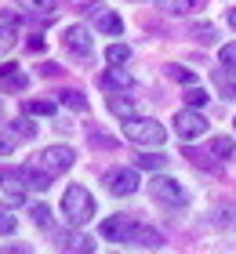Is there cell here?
<instances>
[{"mask_svg":"<svg viewBox=\"0 0 236 254\" xmlns=\"http://www.w3.org/2000/svg\"><path fill=\"white\" fill-rule=\"evenodd\" d=\"M0 80H4V87H7V91H26V87H29V76L22 73L15 62L0 65Z\"/></svg>","mask_w":236,"mask_h":254,"instance_id":"11","label":"cell"},{"mask_svg":"<svg viewBox=\"0 0 236 254\" xmlns=\"http://www.w3.org/2000/svg\"><path fill=\"white\" fill-rule=\"evenodd\" d=\"M167 76H174L178 84H193V80H196V76L189 73V69H182V65H171V69H167Z\"/></svg>","mask_w":236,"mask_h":254,"instance_id":"32","label":"cell"},{"mask_svg":"<svg viewBox=\"0 0 236 254\" xmlns=\"http://www.w3.org/2000/svg\"><path fill=\"white\" fill-rule=\"evenodd\" d=\"M233 153H236V142L229 134H218L215 142H211V156H215V160H229Z\"/></svg>","mask_w":236,"mask_h":254,"instance_id":"17","label":"cell"},{"mask_svg":"<svg viewBox=\"0 0 236 254\" xmlns=\"http://www.w3.org/2000/svg\"><path fill=\"white\" fill-rule=\"evenodd\" d=\"M185 102H189L193 109L207 106V91H204V87H196V84H189V87H185Z\"/></svg>","mask_w":236,"mask_h":254,"instance_id":"25","label":"cell"},{"mask_svg":"<svg viewBox=\"0 0 236 254\" xmlns=\"http://www.w3.org/2000/svg\"><path fill=\"white\" fill-rule=\"evenodd\" d=\"M124 134L131 138L135 145H163V138H167L163 124L160 120H149V117H131L124 124Z\"/></svg>","mask_w":236,"mask_h":254,"instance_id":"2","label":"cell"},{"mask_svg":"<svg viewBox=\"0 0 236 254\" xmlns=\"http://www.w3.org/2000/svg\"><path fill=\"white\" fill-rule=\"evenodd\" d=\"M174 131H178V138H185V142H193V138H200V134H207V120L200 117V113L189 106V109H182L178 117H174Z\"/></svg>","mask_w":236,"mask_h":254,"instance_id":"6","label":"cell"},{"mask_svg":"<svg viewBox=\"0 0 236 254\" xmlns=\"http://www.w3.org/2000/svg\"><path fill=\"white\" fill-rule=\"evenodd\" d=\"M105 189L113 196H135L138 192V171L135 167H113L105 171Z\"/></svg>","mask_w":236,"mask_h":254,"instance_id":"5","label":"cell"},{"mask_svg":"<svg viewBox=\"0 0 236 254\" xmlns=\"http://www.w3.org/2000/svg\"><path fill=\"white\" fill-rule=\"evenodd\" d=\"M40 73H44V76H58V65L47 62V65H40Z\"/></svg>","mask_w":236,"mask_h":254,"instance_id":"35","label":"cell"},{"mask_svg":"<svg viewBox=\"0 0 236 254\" xmlns=\"http://www.w3.org/2000/svg\"><path fill=\"white\" fill-rule=\"evenodd\" d=\"M138 222L131 214H113V218H105L102 222V240H116V244H127V236H131V229H135Z\"/></svg>","mask_w":236,"mask_h":254,"instance_id":"7","label":"cell"},{"mask_svg":"<svg viewBox=\"0 0 236 254\" xmlns=\"http://www.w3.org/2000/svg\"><path fill=\"white\" fill-rule=\"evenodd\" d=\"M62 214L69 225H87L94 218V196L84 186H69L62 192Z\"/></svg>","mask_w":236,"mask_h":254,"instance_id":"1","label":"cell"},{"mask_svg":"<svg viewBox=\"0 0 236 254\" xmlns=\"http://www.w3.org/2000/svg\"><path fill=\"white\" fill-rule=\"evenodd\" d=\"M167 160H163L160 153H138L135 156V167H142V171H160Z\"/></svg>","mask_w":236,"mask_h":254,"instance_id":"20","label":"cell"},{"mask_svg":"<svg viewBox=\"0 0 236 254\" xmlns=\"http://www.w3.org/2000/svg\"><path fill=\"white\" fill-rule=\"evenodd\" d=\"M0 200H4L7 207H18L22 200H26V182H22L18 175H0Z\"/></svg>","mask_w":236,"mask_h":254,"instance_id":"9","label":"cell"},{"mask_svg":"<svg viewBox=\"0 0 236 254\" xmlns=\"http://www.w3.org/2000/svg\"><path fill=\"white\" fill-rule=\"evenodd\" d=\"M102 87L105 91H131L135 87V76L127 73V69L113 65V69H105V73H102Z\"/></svg>","mask_w":236,"mask_h":254,"instance_id":"10","label":"cell"},{"mask_svg":"<svg viewBox=\"0 0 236 254\" xmlns=\"http://www.w3.org/2000/svg\"><path fill=\"white\" fill-rule=\"evenodd\" d=\"M18 7H26L33 11V15H51V7H55V0H15Z\"/></svg>","mask_w":236,"mask_h":254,"instance_id":"23","label":"cell"},{"mask_svg":"<svg viewBox=\"0 0 236 254\" xmlns=\"http://www.w3.org/2000/svg\"><path fill=\"white\" fill-rule=\"evenodd\" d=\"M73 160H77V153H73L69 145H51V149H44V153L33 160V164L55 178V175H66V171L73 167Z\"/></svg>","mask_w":236,"mask_h":254,"instance_id":"4","label":"cell"},{"mask_svg":"<svg viewBox=\"0 0 236 254\" xmlns=\"http://www.w3.org/2000/svg\"><path fill=\"white\" fill-rule=\"evenodd\" d=\"M215 84H218V91H222L226 98H233V102H236V80L229 76V69H226V65L215 69Z\"/></svg>","mask_w":236,"mask_h":254,"instance_id":"18","label":"cell"},{"mask_svg":"<svg viewBox=\"0 0 236 254\" xmlns=\"http://www.w3.org/2000/svg\"><path fill=\"white\" fill-rule=\"evenodd\" d=\"M18 178L26 182V189H47V186H51V175H47V171H40L37 164L22 167V171H18Z\"/></svg>","mask_w":236,"mask_h":254,"instance_id":"13","label":"cell"},{"mask_svg":"<svg viewBox=\"0 0 236 254\" xmlns=\"http://www.w3.org/2000/svg\"><path fill=\"white\" fill-rule=\"evenodd\" d=\"M218 62L229 69V73H236V44H226L222 48V55H218Z\"/></svg>","mask_w":236,"mask_h":254,"instance_id":"28","label":"cell"},{"mask_svg":"<svg viewBox=\"0 0 236 254\" xmlns=\"http://www.w3.org/2000/svg\"><path fill=\"white\" fill-rule=\"evenodd\" d=\"M160 11H167V15H185V11L196 7V0H157Z\"/></svg>","mask_w":236,"mask_h":254,"instance_id":"19","label":"cell"},{"mask_svg":"<svg viewBox=\"0 0 236 254\" xmlns=\"http://www.w3.org/2000/svg\"><path fill=\"white\" fill-rule=\"evenodd\" d=\"M29 218H33V225H40V229L51 225V211H47V203H33L29 207Z\"/></svg>","mask_w":236,"mask_h":254,"instance_id":"24","label":"cell"},{"mask_svg":"<svg viewBox=\"0 0 236 254\" xmlns=\"http://www.w3.org/2000/svg\"><path fill=\"white\" fill-rule=\"evenodd\" d=\"M62 106L77 109V113H84V109H87V98L80 95V91H62Z\"/></svg>","mask_w":236,"mask_h":254,"instance_id":"26","label":"cell"},{"mask_svg":"<svg viewBox=\"0 0 236 254\" xmlns=\"http://www.w3.org/2000/svg\"><path fill=\"white\" fill-rule=\"evenodd\" d=\"M149 192H153V200L163 203V207H171V211H182V207L189 203V192L182 189V182H174L167 175H157L149 182Z\"/></svg>","mask_w":236,"mask_h":254,"instance_id":"3","label":"cell"},{"mask_svg":"<svg viewBox=\"0 0 236 254\" xmlns=\"http://www.w3.org/2000/svg\"><path fill=\"white\" fill-rule=\"evenodd\" d=\"M15 214H11V211H0V236H7V233H15Z\"/></svg>","mask_w":236,"mask_h":254,"instance_id":"31","label":"cell"},{"mask_svg":"<svg viewBox=\"0 0 236 254\" xmlns=\"http://www.w3.org/2000/svg\"><path fill=\"white\" fill-rule=\"evenodd\" d=\"M18 44V29H15V22H7V26H0V55H7L11 48Z\"/></svg>","mask_w":236,"mask_h":254,"instance_id":"21","label":"cell"},{"mask_svg":"<svg viewBox=\"0 0 236 254\" xmlns=\"http://www.w3.org/2000/svg\"><path fill=\"white\" fill-rule=\"evenodd\" d=\"M226 18H229V26L236 29V7H229V15H226Z\"/></svg>","mask_w":236,"mask_h":254,"instance_id":"36","label":"cell"},{"mask_svg":"<svg viewBox=\"0 0 236 254\" xmlns=\"http://www.w3.org/2000/svg\"><path fill=\"white\" fill-rule=\"evenodd\" d=\"M127 244H135V247H160L163 236L157 233V229H149V225H135L131 236H127Z\"/></svg>","mask_w":236,"mask_h":254,"instance_id":"12","label":"cell"},{"mask_svg":"<svg viewBox=\"0 0 236 254\" xmlns=\"http://www.w3.org/2000/svg\"><path fill=\"white\" fill-rule=\"evenodd\" d=\"M127 59H131V48H127V44H113V48H105V62H109V65H124Z\"/></svg>","mask_w":236,"mask_h":254,"instance_id":"22","label":"cell"},{"mask_svg":"<svg viewBox=\"0 0 236 254\" xmlns=\"http://www.w3.org/2000/svg\"><path fill=\"white\" fill-rule=\"evenodd\" d=\"M26 113H33V117H51L55 113V102H26Z\"/></svg>","mask_w":236,"mask_h":254,"instance_id":"27","label":"cell"},{"mask_svg":"<svg viewBox=\"0 0 236 254\" xmlns=\"http://www.w3.org/2000/svg\"><path fill=\"white\" fill-rule=\"evenodd\" d=\"M94 26H98L102 33H109V37H120L124 33V22L113 15V11H94Z\"/></svg>","mask_w":236,"mask_h":254,"instance_id":"14","label":"cell"},{"mask_svg":"<svg viewBox=\"0 0 236 254\" xmlns=\"http://www.w3.org/2000/svg\"><path fill=\"white\" fill-rule=\"evenodd\" d=\"M7 153H15V145H11V138H0V156H7Z\"/></svg>","mask_w":236,"mask_h":254,"instance_id":"34","label":"cell"},{"mask_svg":"<svg viewBox=\"0 0 236 254\" xmlns=\"http://www.w3.org/2000/svg\"><path fill=\"white\" fill-rule=\"evenodd\" d=\"M109 113H113V117H120V120H131L135 117V102L124 98L120 91H116V95H109Z\"/></svg>","mask_w":236,"mask_h":254,"instance_id":"16","label":"cell"},{"mask_svg":"<svg viewBox=\"0 0 236 254\" xmlns=\"http://www.w3.org/2000/svg\"><path fill=\"white\" fill-rule=\"evenodd\" d=\"M58 247H62V251H84V254H91L94 251V240L80 236V233H66V236H58Z\"/></svg>","mask_w":236,"mask_h":254,"instance_id":"15","label":"cell"},{"mask_svg":"<svg viewBox=\"0 0 236 254\" xmlns=\"http://www.w3.org/2000/svg\"><path fill=\"white\" fill-rule=\"evenodd\" d=\"M185 156H189V164H200V167H215V160H207V156H204V149H193V145H185Z\"/></svg>","mask_w":236,"mask_h":254,"instance_id":"30","label":"cell"},{"mask_svg":"<svg viewBox=\"0 0 236 254\" xmlns=\"http://www.w3.org/2000/svg\"><path fill=\"white\" fill-rule=\"evenodd\" d=\"M62 44H66V48L77 55V59H91V51H94L91 33H87L84 26H69V29L62 33Z\"/></svg>","mask_w":236,"mask_h":254,"instance_id":"8","label":"cell"},{"mask_svg":"<svg viewBox=\"0 0 236 254\" xmlns=\"http://www.w3.org/2000/svg\"><path fill=\"white\" fill-rule=\"evenodd\" d=\"M11 131L22 134V138H33V134H37V127H33L29 120H15V124H11Z\"/></svg>","mask_w":236,"mask_h":254,"instance_id":"33","label":"cell"},{"mask_svg":"<svg viewBox=\"0 0 236 254\" xmlns=\"http://www.w3.org/2000/svg\"><path fill=\"white\" fill-rule=\"evenodd\" d=\"M193 37H196L200 44H211V40H215V26H207V22H196V26H193Z\"/></svg>","mask_w":236,"mask_h":254,"instance_id":"29","label":"cell"}]
</instances>
